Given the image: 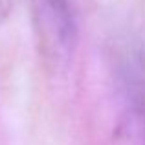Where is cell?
I'll return each instance as SVG.
<instances>
[{"instance_id":"1","label":"cell","mask_w":145,"mask_h":145,"mask_svg":"<svg viewBox=\"0 0 145 145\" xmlns=\"http://www.w3.org/2000/svg\"><path fill=\"white\" fill-rule=\"evenodd\" d=\"M114 81L120 99L118 134L127 145H145V50L140 44L121 48Z\"/></svg>"},{"instance_id":"2","label":"cell","mask_w":145,"mask_h":145,"mask_svg":"<svg viewBox=\"0 0 145 145\" xmlns=\"http://www.w3.org/2000/svg\"><path fill=\"white\" fill-rule=\"evenodd\" d=\"M37 15L46 40L57 52L68 53L77 35L70 0H37Z\"/></svg>"}]
</instances>
